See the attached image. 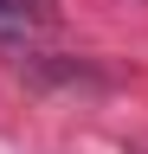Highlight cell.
I'll return each instance as SVG.
<instances>
[{
  "instance_id": "1",
  "label": "cell",
  "mask_w": 148,
  "mask_h": 154,
  "mask_svg": "<svg viewBox=\"0 0 148 154\" xmlns=\"http://www.w3.org/2000/svg\"><path fill=\"white\" fill-rule=\"evenodd\" d=\"M26 19H32V13H26V0H0V38H20V32H26Z\"/></svg>"
}]
</instances>
